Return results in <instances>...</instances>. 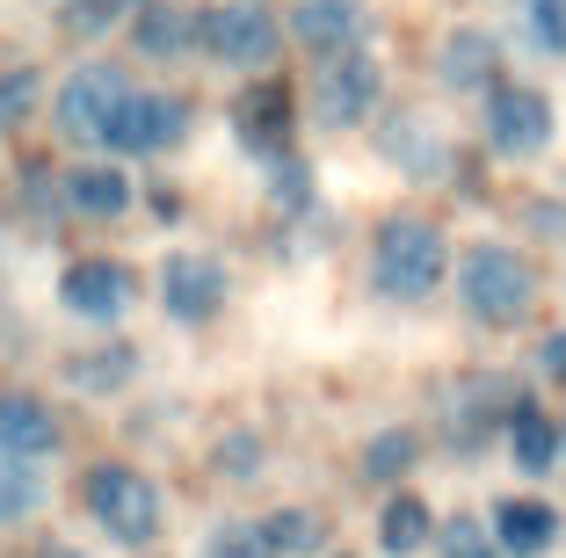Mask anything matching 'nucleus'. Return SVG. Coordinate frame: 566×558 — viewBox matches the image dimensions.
Returning a JSON list of instances; mask_svg holds the SVG:
<instances>
[{"instance_id": "f3484780", "label": "nucleus", "mask_w": 566, "mask_h": 558, "mask_svg": "<svg viewBox=\"0 0 566 558\" xmlns=\"http://www.w3.org/2000/svg\"><path fill=\"white\" fill-rule=\"evenodd\" d=\"M509 443H516V464H523V472H552V464H559V428H552L545 413H531V407L509 421Z\"/></svg>"}, {"instance_id": "9d476101", "label": "nucleus", "mask_w": 566, "mask_h": 558, "mask_svg": "<svg viewBox=\"0 0 566 558\" xmlns=\"http://www.w3.org/2000/svg\"><path fill=\"white\" fill-rule=\"evenodd\" d=\"M59 297H66L81 319H117L124 305H132V269H117V262H73L66 283H59Z\"/></svg>"}, {"instance_id": "c85d7f7f", "label": "nucleus", "mask_w": 566, "mask_h": 558, "mask_svg": "<svg viewBox=\"0 0 566 558\" xmlns=\"http://www.w3.org/2000/svg\"><path fill=\"white\" fill-rule=\"evenodd\" d=\"M545 370L566 385V334H552V341H545Z\"/></svg>"}, {"instance_id": "a878e982", "label": "nucleus", "mask_w": 566, "mask_h": 558, "mask_svg": "<svg viewBox=\"0 0 566 558\" xmlns=\"http://www.w3.org/2000/svg\"><path fill=\"white\" fill-rule=\"evenodd\" d=\"M494 551H501V544H486L480 529L465 523V515H458V523L443 529V558H494Z\"/></svg>"}, {"instance_id": "ddd939ff", "label": "nucleus", "mask_w": 566, "mask_h": 558, "mask_svg": "<svg viewBox=\"0 0 566 558\" xmlns=\"http://www.w3.org/2000/svg\"><path fill=\"white\" fill-rule=\"evenodd\" d=\"M552 537H559V515H552L545 501H501V508H494V544H501V551L537 558Z\"/></svg>"}, {"instance_id": "7c9ffc66", "label": "nucleus", "mask_w": 566, "mask_h": 558, "mask_svg": "<svg viewBox=\"0 0 566 558\" xmlns=\"http://www.w3.org/2000/svg\"><path fill=\"white\" fill-rule=\"evenodd\" d=\"M559 457H566V443H559Z\"/></svg>"}, {"instance_id": "20e7f679", "label": "nucleus", "mask_w": 566, "mask_h": 558, "mask_svg": "<svg viewBox=\"0 0 566 558\" xmlns=\"http://www.w3.org/2000/svg\"><path fill=\"white\" fill-rule=\"evenodd\" d=\"M124 102H132V81H124L117 66H81L59 87V124H66V138H81V146H102Z\"/></svg>"}, {"instance_id": "c756f323", "label": "nucleus", "mask_w": 566, "mask_h": 558, "mask_svg": "<svg viewBox=\"0 0 566 558\" xmlns=\"http://www.w3.org/2000/svg\"><path fill=\"white\" fill-rule=\"evenodd\" d=\"M36 558H81V551H73V544H44V551H36Z\"/></svg>"}, {"instance_id": "bb28decb", "label": "nucleus", "mask_w": 566, "mask_h": 558, "mask_svg": "<svg viewBox=\"0 0 566 558\" xmlns=\"http://www.w3.org/2000/svg\"><path fill=\"white\" fill-rule=\"evenodd\" d=\"M407 457H415V443H407V435H378V443H370V472H392V464H407Z\"/></svg>"}, {"instance_id": "aec40b11", "label": "nucleus", "mask_w": 566, "mask_h": 558, "mask_svg": "<svg viewBox=\"0 0 566 558\" xmlns=\"http://www.w3.org/2000/svg\"><path fill=\"white\" fill-rule=\"evenodd\" d=\"M262 537H269V551H276V558H298V551H313V544H319V515L283 508V515H269V523H262Z\"/></svg>"}, {"instance_id": "f8f14e48", "label": "nucleus", "mask_w": 566, "mask_h": 558, "mask_svg": "<svg viewBox=\"0 0 566 558\" xmlns=\"http://www.w3.org/2000/svg\"><path fill=\"white\" fill-rule=\"evenodd\" d=\"M44 450H59V421H51L44 399L30 392H0V457H44Z\"/></svg>"}, {"instance_id": "39448f33", "label": "nucleus", "mask_w": 566, "mask_h": 558, "mask_svg": "<svg viewBox=\"0 0 566 558\" xmlns=\"http://www.w3.org/2000/svg\"><path fill=\"white\" fill-rule=\"evenodd\" d=\"M486 131H494V152L531 160V152L552 146V102L537 95V87H494V102H486Z\"/></svg>"}, {"instance_id": "f257e3e1", "label": "nucleus", "mask_w": 566, "mask_h": 558, "mask_svg": "<svg viewBox=\"0 0 566 558\" xmlns=\"http://www.w3.org/2000/svg\"><path fill=\"white\" fill-rule=\"evenodd\" d=\"M370 276H378L385 297H400V305H421V297L443 291L450 276V246L429 218H392L378 225V254H370Z\"/></svg>"}, {"instance_id": "6ab92c4d", "label": "nucleus", "mask_w": 566, "mask_h": 558, "mask_svg": "<svg viewBox=\"0 0 566 558\" xmlns=\"http://www.w3.org/2000/svg\"><path fill=\"white\" fill-rule=\"evenodd\" d=\"M44 501V478L30 472V457H0V523H15Z\"/></svg>"}, {"instance_id": "4be33fe9", "label": "nucleus", "mask_w": 566, "mask_h": 558, "mask_svg": "<svg viewBox=\"0 0 566 558\" xmlns=\"http://www.w3.org/2000/svg\"><path fill=\"white\" fill-rule=\"evenodd\" d=\"M73 378H81L87 392H95V385H124V378H132V348H109V356H81V370H73Z\"/></svg>"}, {"instance_id": "423d86ee", "label": "nucleus", "mask_w": 566, "mask_h": 558, "mask_svg": "<svg viewBox=\"0 0 566 558\" xmlns=\"http://www.w3.org/2000/svg\"><path fill=\"white\" fill-rule=\"evenodd\" d=\"M203 51H218L226 66H269L276 59V22L262 8H218V15H197Z\"/></svg>"}, {"instance_id": "4468645a", "label": "nucleus", "mask_w": 566, "mask_h": 558, "mask_svg": "<svg viewBox=\"0 0 566 558\" xmlns=\"http://www.w3.org/2000/svg\"><path fill=\"white\" fill-rule=\"evenodd\" d=\"M66 203L81 218H117L124 203H132V181H124L117 167H81V175L66 181Z\"/></svg>"}, {"instance_id": "412c9836", "label": "nucleus", "mask_w": 566, "mask_h": 558, "mask_svg": "<svg viewBox=\"0 0 566 558\" xmlns=\"http://www.w3.org/2000/svg\"><path fill=\"white\" fill-rule=\"evenodd\" d=\"M189 30H197V15H182V8H146V15H138V44H146L153 59H160V51H182Z\"/></svg>"}, {"instance_id": "dca6fc26", "label": "nucleus", "mask_w": 566, "mask_h": 558, "mask_svg": "<svg viewBox=\"0 0 566 558\" xmlns=\"http://www.w3.org/2000/svg\"><path fill=\"white\" fill-rule=\"evenodd\" d=\"M443 81L450 87H486L494 81V44H486L480 30H458L443 44Z\"/></svg>"}, {"instance_id": "5701e85b", "label": "nucleus", "mask_w": 566, "mask_h": 558, "mask_svg": "<svg viewBox=\"0 0 566 558\" xmlns=\"http://www.w3.org/2000/svg\"><path fill=\"white\" fill-rule=\"evenodd\" d=\"M36 102V73L15 66V73H0V124H15V116H30Z\"/></svg>"}, {"instance_id": "393cba45", "label": "nucleus", "mask_w": 566, "mask_h": 558, "mask_svg": "<svg viewBox=\"0 0 566 558\" xmlns=\"http://www.w3.org/2000/svg\"><path fill=\"white\" fill-rule=\"evenodd\" d=\"M211 558H276V551H269V537H262V529H218V537H211Z\"/></svg>"}, {"instance_id": "b1692460", "label": "nucleus", "mask_w": 566, "mask_h": 558, "mask_svg": "<svg viewBox=\"0 0 566 558\" xmlns=\"http://www.w3.org/2000/svg\"><path fill=\"white\" fill-rule=\"evenodd\" d=\"M531 36L545 51H566V0H531Z\"/></svg>"}, {"instance_id": "1a4fd4ad", "label": "nucleus", "mask_w": 566, "mask_h": 558, "mask_svg": "<svg viewBox=\"0 0 566 558\" xmlns=\"http://www.w3.org/2000/svg\"><path fill=\"white\" fill-rule=\"evenodd\" d=\"M370 102H378V66L364 51H334L319 66V116L327 124H356V116H370Z\"/></svg>"}, {"instance_id": "cd10ccee", "label": "nucleus", "mask_w": 566, "mask_h": 558, "mask_svg": "<svg viewBox=\"0 0 566 558\" xmlns=\"http://www.w3.org/2000/svg\"><path fill=\"white\" fill-rule=\"evenodd\" d=\"M124 15V0H81L73 8V30H102V22H117Z\"/></svg>"}, {"instance_id": "0eeeda50", "label": "nucleus", "mask_w": 566, "mask_h": 558, "mask_svg": "<svg viewBox=\"0 0 566 558\" xmlns=\"http://www.w3.org/2000/svg\"><path fill=\"white\" fill-rule=\"evenodd\" d=\"M182 124H189V109L175 95H138V87H132V102L117 109V124H109L102 146H109V152H160V146L182 138Z\"/></svg>"}, {"instance_id": "f03ea898", "label": "nucleus", "mask_w": 566, "mask_h": 558, "mask_svg": "<svg viewBox=\"0 0 566 558\" xmlns=\"http://www.w3.org/2000/svg\"><path fill=\"white\" fill-rule=\"evenodd\" d=\"M458 297H465V313L480 327H516L537 297V276L516 246H472L465 262H458Z\"/></svg>"}, {"instance_id": "6e6552de", "label": "nucleus", "mask_w": 566, "mask_h": 558, "mask_svg": "<svg viewBox=\"0 0 566 558\" xmlns=\"http://www.w3.org/2000/svg\"><path fill=\"white\" fill-rule=\"evenodd\" d=\"M160 305L175 319H211L218 305H226V269L211 262V254H167V269H160Z\"/></svg>"}, {"instance_id": "a211bd4d", "label": "nucleus", "mask_w": 566, "mask_h": 558, "mask_svg": "<svg viewBox=\"0 0 566 558\" xmlns=\"http://www.w3.org/2000/svg\"><path fill=\"white\" fill-rule=\"evenodd\" d=\"M378 544H385L392 558H407V551H421V544H429V508H421L415 493H400V501H385Z\"/></svg>"}, {"instance_id": "2eb2a0df", "label": "nucleus", "mask_w": 566, "mask_h": 558, "mask_svg": "<svg viewBox=\"0 0 566 558\" xmlns=\"http://www.w3.org/2000/svg\"><path fill=\"white\" fill-rule=\"evenodd\" d=\"M283 131H291V102H283V87H254V95L240 102V138H248L254 152H276Z\"/></svg>"}, {"instance_id": "9b49d317", "label": "nucleus", "mask_w": 566, "mask_h": 558, "mask_svg": "<svg viewBox=\"0 0 566 558\" xmlns=\"http://www.w3.org/2000/svg\"><path fill=\"white\" fill-rule=\"evenodd\" d=\"M364 22H370V15H364V0H305L291 30H298L305 51L334 59V51H356V44H364Z\"/></svg>"}, {"instance_id": "7ed1b4c3", "label": "nucleus", "mask_w": 566, "mask_h": 558, "mask_svg": "<svg viewBox=\"0 0 566 558\" xmlns=\"http://www.w3.org/2000/svg\"><path fill=\"white\" fill-rule=\"evenodd\" d=\"M87 508L117 544H153V529H160V493L132 464H95L87 472Z\"/></svg>"}]
</instances>
